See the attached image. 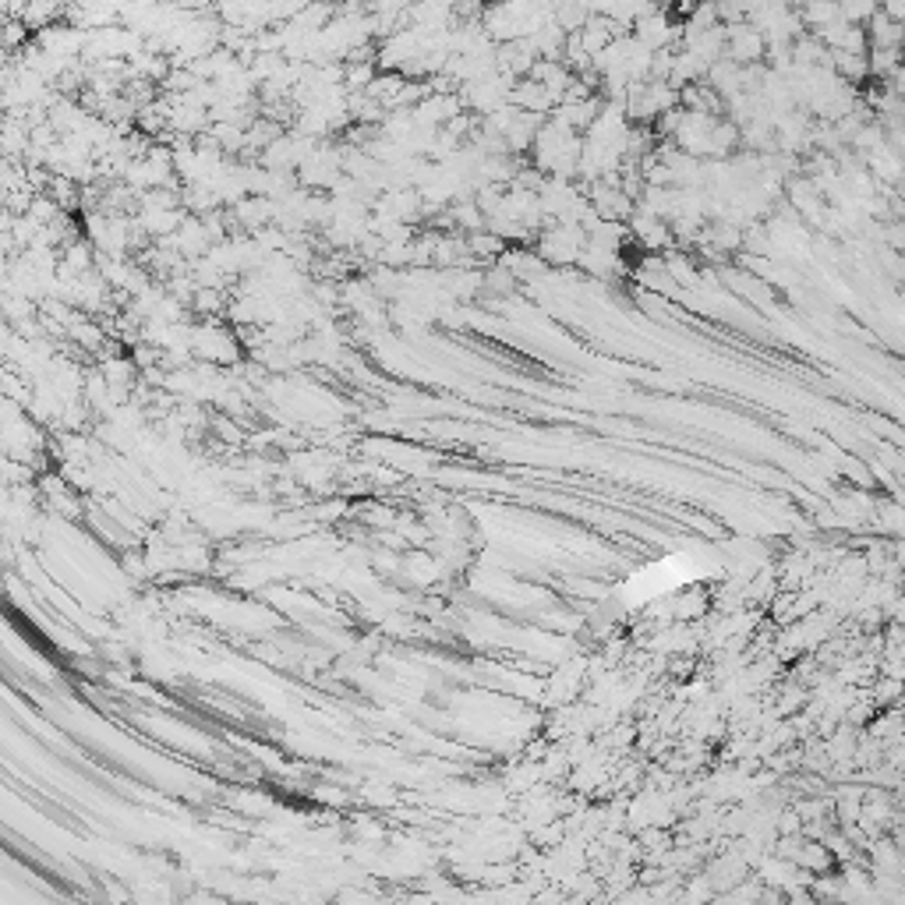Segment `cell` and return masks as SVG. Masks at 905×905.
<instances>
[{"label": "cell", "instance_id": "cell-14", "mask_svg": "<svg viewBox=\"0 0 905 905\" xmlns=\"http://www.w3.org/2000/svg\"><path fill=\"white\" fill-rule=\"evenodd\" d=\"M881 244H888V248L902 251L905 255V220H898V216H891V220L881 223Z\"/></svg>", "mask_w": 905, "mask_h": 905}, {"label": "cell", "instance_id": "cell-16", "mask_svg": "<svg viewBox=\"0 0 905 905\" xmlns=\"http://www.w3.org/2000/svg\"><path fill=\"white\" fill-rule=\"evenodd\" d=\"M669 4H672V11H679V18H686V15H693V11H697L700 0H669Z\"/></svg>", "mask_w": 905, "mask_h": 905}, {"label": "cell", "instance_id": "cell-9", "mask_svg": "<svg viewBox=\"0 0 905 905\" xmlns=\"http://www.w3.org/2000/svg\"><path fill=\"white\" fill-rule=\"evenodd\" d=\"M831 68H835L849 85H863L870 78V54H845V50H831Z\"/></svg>", "mask_w": 905, "mask_h": 905}, {"label": "cell", "instance_id": "cell-8", "mask_svg": "<svg viewBox=\"0 0 905 905\" xmlns=\"http://www.w3.org/2000/svg\"><path fill=\"white\" fill-rule=\"evenodd\" d=\"M867 36H870V46H905V25L895 22V18L881 8L867 22Z\"/></svg>", "mask_w": 905, "mask_h": 905}, {"label": "cell", "instance_id": "cell-11", "mask_svg": "<svg viewBox=\"0 0 905 905\" xmlns=\"http://www.w3.org/2000/svg\"><path fill=\"white\" fill-rule=\"evenodd\" d=\"M552 18H556V22L573 36V32H580L587 22H591V8H587L584 0H559L556 11H552Z\"/></svg>", "mask_w": 905, "mask_h": 905}, {"label": "cell", "instance_id": "cell-4", "mask_svg": "<svg viewBox=\"0 0 905 905\" xmlns=\"http://www.w3.org/2000/svg\"><path fill=\"white\" fill-rule=\"evenodd\" d=\"M725 57L736 64H764L768 57V39L753 22H736L729 25V43H725Z\"/></svg>", "mask_w": 905, "mask_h": 905}, {"label": "cell", "instance_id": "cell-5", "mask_svg": "<svg viewBox=\"0 0 905 905\" xmlns=\"http://www.w3.org/2000/svg\"><path fill=\"white\" fill-rule=\"evenodd\" d=\"M510 103L513 107H520V110H527V114H552V110L559 107V99L552 96V92H548L541 82H534V78H520V82L513 85Z\"/></svg>", "mask_w": 905, "mask_h": 905}, {"label": "cell", "instance_id": "cell-2", "mask_svg": "<svg viewBox=\"0 0 905 905\" xmlns=\"http://www.w3.org/2000/svg\"><path fill=\"white\" fill-rule=\"evenodd\" d=\"M633 36L647 46V50H679V39H683V22L669 15L665 8L647 11L644 18L633 22Z\"/></svg>", "mask_w": 905, "mask_h": 905}, {"label": "cell", "instance_id": "cell-13", "mask_svg": "<svg viewBox=\"0 0 905 905\" xmlns=\"http://www.w3.org/2000/svg\"><path fill=\"white\" fill-rule=\"evenodd\" d=\"M877 520H881L884 531L905 534V510L898 506V502H881V506H877Z\"/></svg>", "mask_w": 905, "mask_h": 905}, {"label": "cell", "instance_id": "cell-10", "mask_svg": "<svg viewBox=\"0 0 905 905\" xmlns=\"http://www.w3.org/2000/svg\"><path fill=\"white\" fill-rule=\"evenodd\" d=\"M905 64V46H870V78L888 82Z\"/></svg>", "mask_w": 905, "mask_h": 905}, {"label": "cell", "instance_id": "cell-1", "mask_svg": "<svg viewBox=\"0 0 905 905\" xmlns=\"http://www.w3.org/2000/svg\"><path fill=\"white\" fill-rule=\"evenodd\" d=\"M587 244V230L580 223H552V227L541 234L538 251L545 262H556V266H566V262H577L580 251Z\"/></svg>", "mask_w": 905, "mask_h": 905}, {"label": "cell", "instance_id": "cell-7", "mask_svg": "<svg viewBox=\"0 0 905 905\" xmlns=\"http://www.w3.org/2000/svg\"><path fill=\"white\" fill-rule=\"evenodd\" d=\"M799 18L807 25V32H821L824 25L838 22L842 18V8H838V0H799Z\"/></svg>", "mask_w": 905, "mask_h": 905}, {"label": "cell", "instance_id": "cell-12", "mask_svg": "<svg viewBox=\"0 0 905 905\" xmlns=\"http://www.w3.org/2000/svg\"><path fill=\"white\" fill-rule=\"evenodd\" d=\"M838 8H842V18L852 25H867L870 18L881 11V0H838Z\"/></svg>", "mask_w": 905, "mask_h": 905}, {"label": "cell", "instance_id": "cell-3", "mask_svg": "<svg viewBox=\"0 0 905 905\" xmlns=\"http://www.w3.org/2000/svg\"><path fill=\"white\" fill-rule=\"evenodd\" d=\"M89 32L92 29H78V25H71V22H54V25H46V29H36V36H32V39H36L43 50H50L54 57H61V61L75 64L78 57L85 54Z\"/></svg>", "mask_w": 905, "mask_h": 905}, {"label": "cell", "instance_id": "cell-6", "mask_svg": "<svg viewBox=\"0 0 905 905\" xmlns=\"http://www.w3.org/2000/svg\"><path fill=\"white\" fill-rule=\"evenodd\" d=\"M527 39L534 43L538 57H545V61H563V50H566V39H570V32H566L563 25L556 22V18H548V22L541 25V29H534Z\"/></svg>", "mask_w": 905, "mask_h": 905}, {"label": "cell", "instance_id": "cell-15", "mask_svg": "<svg viewBox=\"0 0 905 905\" xmlns=\"http://www.w3.org/2000/svg\"><path fill=\"white\" fill-rule=\"evenodd\" d=\"M881 8L888 11V15L895 18V22H902V25H905V0H881Z\"/></svg>", "mask_w": 905, "mask_h": 905}, {"label": "cell", "instance_id": "cell-17", "mask_svg": "<svg viewBox=\"0 0 905 905\" xmlns=\"http://www.w3.org/2000/svg\"><path fill=\"white\" fill-rule=\"evenodd\" d=\"M488 4H495V0H488Z\"/></svg>", "mask_w": 905, "mask_h": 905}]
</instances>
